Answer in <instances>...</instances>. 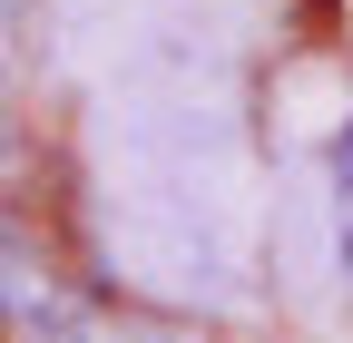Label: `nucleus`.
Instances as JSON below:
<instances>
[{"mask_svg":"<svg viewBox=\"0 0 353 343\" xmlns=\"http://www.w3.org/2000/svg\"><path fill=\"white\" fill-rule=\"evenodd\" d=\"M324 206H334V265H343V284H353V127H343L334 157H324Z\"/></svg>","mask_w":353,"mask_h":343,"instance_id":"f257e3e1","label":"nucleus"},{"mask_svg":"<svg viewBox=\"0 0 353 343\" xmlns=\"http://www.w3.org/2000/svg\"><path fill=\"white\" fill-rule=\"evenodd\" d=\"M10 39H20V0H0V69H10Z\"/></svg>","mask_w":353,"mask_h":343,"instance_id":"7ed1b4c3","label":"nucleus"},{"mask_svg":"<svg viewBox=\"0 0 353 343\" xmlns=\"http://www.w3.org/2000/svg\"><path fill=\"white\" fill-rule=\"evenodd\" d=\"M39 343H187V333H157V324H99V314H69L50 324Z\"/></svg>","mask_w":353,"mask_h":343,"instance_id":"f03ea898","label":"nucleus"}]
</instances>
